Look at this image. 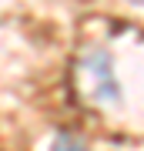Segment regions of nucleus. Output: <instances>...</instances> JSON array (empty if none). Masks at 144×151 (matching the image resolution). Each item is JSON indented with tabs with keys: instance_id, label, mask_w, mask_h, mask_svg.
Masks as SVG:
<instances>
[{
	"instance_id": "obj_2",
	"label": "nucleus",
	"mask_w": 144,
	"mask_h": 151,
	"mask_svg": "<svg viewBox=\"0 0 144 151\" xmlns=\"http://www.w3.org/2000/svg\"><path fill=\"white\" fill-rule=\"evenodd\" d=\"M50 151H87V148L80 145L77 138H70V134H60L57 141H54V148H50Z\"/></svg>"
},
{
	"instance_id": "obj_3",
	"label": "nucleus",
	"mask_w": 144,
	"mask_h": 151,
	"mask_svg": "<svg viewBox=\"0 0 144 151\" xmlns=\"http://www.w3.org/2000/svg\"><path fill=\"white\" fill-rule=\"evenodd\" d=\"M134 4H141V7H144V0H134Z\"/></svg>"
},
{
	"instance_id": "obj_1",
	"label": "nucleus",
	"mask_w": 144,
	"mask_h": 151,
	"mask_svg": "<svg viewBox=\"0 0 144 151\" xmlns=\"http://www.w3.org/2000/svg\"><path fill=\"white\" fill-rule=\"evenodd\" d=\"M77 87H80V94L91 104H97V108H107V104L121 101V84H117V77H114V64H111L107 54H101V50L80 57V64H77Z\"/></svg>"
}]
</instances>
